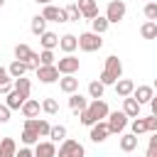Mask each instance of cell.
<instances>
[{"label":"cell","instance_id":"obj_6","mask_svg":"<svg viewBox=\"0 0 157 157\" xmlns=\"http://www.w3.org/2000/svg\"><path fill=\"white\" fill-rule=\"evenodd\" d=\"M125 12H128V7H125L123 0H110L108 7H105V17H108L110 25H118V22L125 17Z\"/></svg>","mask_w":157,"mask_h":157},{"label":"cell","instance_id":"obj_33","mask_svg":"<svg viewBox=\"0 0 157 157\" xmlns=\"http://www.w3.org/2000/svg\"><path fill=\"white\" fill-rule=\"evenodd\" d=\"M130 130L135 132V135H142V132H147V120L145 118H132V123H130Z\"/></svg>","mask_w":157,"mask_h":157},{"label":"cell","instance_id":"obj_29","mask_svg":"<svg viewBox=\"0 0 157 157\" xmlns=\"http://www.w3.org/2000/svg\"><path fill=\"white\" fill-rule=\"evenodd\" d=\"M32 54H34V52H32L29 44H17V47H15V59H20V61H29Z\"/></svg>","mask_w":157,"mask_h":157},{"label":"cell","instance_id":"obj_14","mask_svg":"<svg viewBox=\"0 0 157 157\" xmlns=\"http://www.w3.org/2000/svg\"><path fill=\"white\" fill-rule=\"evenodd\" d=\"M76 5H78L83 20H93V17L98 15V2H96V0H76Z\"/></svg>","mask_w":157,"mask_h":157},{"label":"cell","instance_id":"obj_17","mask_svg":"<svg viewBox=\"0 0 157 157\" xmlns=\"http://www.w3.org/2000/svg\"><path fill=\"white\" fill-rule=\"evenodd\" d=\"M69 108H71L76 115H78L81 110H86V108H88V101H86V96H81L78 91H76V93H69Z\"/></svg>","mask_w":157,"mask_h":157},{"label":"cell","instance_id":"obj_45","mask_svg":"<svg viewBox=\"0 0 157 157\" xmlns=\"http://www.w3.org/2000/svg\"><path fill=\"white\" fill-rule=\"evenodd\" d=\"M152 88H155V93H157V78H155V83H152Z\"/></svg>","mask_w":157,"mask_h":157},{"label":"cell","instance_id":"obj_36","mask_svg":"<svg viewBox=\"0 0 157 157\" xmlns=\"http://www.w3.org/2000/svg\"><path fill=\"white\" fill-rule=\"evenodd\" d=\"M39 59H42V66H52V64H56V59H54V49H42V52H39Z\"/></svg>","mask_w":157,"mask_h":157},{"label":"cell","instance_id":"obj_44","mask_svg":"<svg viewBox=\"0 0 157 157\" xmlns=\"http://www.w3.org/2000/svg\"><path fill=\"white\" fill-rule=\"evenodd\" d=\"M34 2H39V5H49L52 0H34Z\"/></svg>","mask_w":157,"mask_h":157},{"label":"cell","instance_id":"obj_26","mask_svg":"<svg viewBox=\"0 0 157 157\" xmlns=\"http://www.w3.org/2000/svg\"><path fill=\"white\" fill-rule=\"evenodd\" d=\"M108 27H110V22H108V17H105V15H96V17L91 20V29H93V32H98V34L108 32Z\"/></svg>","mask_w":157,"mask_h":157},{"label":"cell","instance_id":"obj_34","mask_svg":"<svg viewBox=\"0 0 157 157\" xmlns=\"http://www.w3.org/2000/svg\"><path fill=\"white\" fill-rule=\"evenodd\" d=\"M64 10H66V17H69V22H78V20H81V17H83V15H81V10H78V5H76V2H71V5H66V7H64Z\"/></svg>","mask_w":157,"mask_h":157},{"label":"cell","instance_id":"obj_16","mask_svg":"<svg viewBox=\"0 0 157 157\" xmlns=\"http://www.w3.org/2000/svg\"><path fill=\"white\" fill-rule=\"evenodd\" d=\"M132 96L137 98V103H140V105H145V103H150V101L155 98V88H152V86H135Z\"/></svg>","mask_w":157,"mask_h":157},{"label":"cell","instance_id":"obj_7","mask_svg":"<svg viewBox=\"0 0 157 157\" xmlns=\"http://www.w3.org/2000/svg\"><path fill=\"white\" fill-rule=\"evenodd\" d=\"M78 66H81V61H78L74 54H66L64 59H59V61H56V69H59V74H61V76H66V74H76V71H78Z\"/></svg>","mask_w":157,"mask_h":157},{"label":"cell","instance_id":"obj_2","mask_svg":"<svg viewBox=\"0 0 157 157\" xmlns=\"http://www.w3.org/2000/svg\"><path fill=\"white\" fill-rule=\"evenodd\" d=\"M118 78H123V61H120L115 54H110V56L105 59L103 71H101V81H103L105 86H115Z\"/></svg>","mask_w":157,"mask_h":157},{"label":"cell","instance_id":"obj_10","mask_svg":"<svg viewBox=\"0 0 157 157\" xmlns=\"http://www.w3.org/2000/svg\"><path fill=\"white\" fill-rule=\"evenodd\" d=\"M59 69H56V64H52V66H39L37 69V78L42 81V83H54V81H59Z\"/></svg>","mask_w":157,"mask_h":157},{"label":"cell","instance_id":"obj_42","mask_svg":"<svg viewBox=\"0 0 157 157\" xmlns=\"http://www.w3.org/2000/svg\"><path fill=\"white\" fill-rule=\"evenodd\" d=\"M15 157H34V150H29V145H25V147H20L17 150V155Z\"/></svg>","mask_w":157,"mask_h":157},{"label":"cell","instance_id":"obj_31","mask_svg":"<svg viewBox=\"0 0 157 157\" xmlns=\"http://www.w3.org/2000/svg\"><path fill=\"white\" fill-rule=\"evenodd\" d=\"M20 140H22V145H37L39 142V132L37 130H29V128H22Z\"/></svg>","mask_w":157,"mask_h":157},{"label":"cell","instance_id":"obj_4","mask_svg":"<svg viewBox=\"0 0 157 157\" xmlns=\"http://www.w3.org/2000/svg\"><path fill=\"white\" fill-rule=\"evenodd\" d=\"M103 47V39H101V34L98 32H81L78 34V49L81 52H98Z\"/></svg>","mask_w":157,"mask_h":157},{"label":"cell","instance_id":"obj_19","mask_svg":"<svg viewBox=\"0 0 157 157\" xmlns=\"http://www.w3.org/2000/svg\"><path fill=\"white\" fill-rule=\"evenodd\" d=\"M140 103H137V98L135 96H128V98H123V113L128 115V118H137L140 115Z\"/></svg>","mask_w":157,"mask_h":157},{"label":"cell","instance_id":"obj_23","mask_svg":"<svg viewBox=\"0 0 157 157\" xmlns=\"http://www.w3.org/2000/svg\"><path fill=\"white\" fill-rule=\"evenodd\" d=\"M39 44H42V49H56L59 47V34L47 29L44 34H39Z\"/></svg>","mask_w":157,"mask_h":157},{"label":"cell","instance_id":"obj_28","mask_svg":"<svg viewBox=\"0 0 157 157\" xmlns=\"http://www.w3.org/2000/svg\"><path fill=\"white\" fill-rule=\"evenodd\" d=\"M103 93H105V83L101 78L88 83V98H103Z\"/></svg>","mask_w":157,"mask_h":157},{"label":"cell","instance_id":"obj_39","mask_svg":"<svg viewBox=\"0 0 157 157\" xmlns=\"http://www.w3.org/2000/svg\"><path fill=\"white\" fill-rule=\"evenodd\" d=\"M15 78L10 76V71L5 69V66H0V86H5V83H12Z\"/></svg>","mask_w":157,"mask_h":157},{"label":"cell","instance_id":"obj_38","mask_svg":"<svg viewBox=\"0 0 157 157\" xmlns=\"http://www.w3.org/2000/svg\"><path fill=\"white\" fill-rule=\"evenodd\" d=\"M10 113H12L10 105H7V103H0V123H7V120H10Z\"/></svg>","mask_w":157,"mask_h":157},{"label":"cell","instance_id":"obj_8","mask_svg":"<svg viewBox=\"0 0 157 157\" xmlns=\"http://www.w3.org/2000/svg\"><path fill=\"white\" fill-rule=\"evenodd\" d=\"M42 15L47 17V22H69V17H66V10L64 7H56V5H44V10H42Z\"/></svg>","mask_w":157,"mask_h":157},{"label":"cell","instance_id":"obj_20","mask_svg":"<svg viewBox=\"0 0 157 157\" xmlns=\"http://www.w3.org/2000/svg\"><path fill=\"white\" fill-rule=\"evenodd\" d=\"M25 101H27V96H22V93L15 91V88H12V91L7 93V98H5V103L10 105V110H20V108L25 105Z\"/></svg>","mask_w":157,"mask_h":157},{"label":"cell","instance_id":"obj_15","mask_svg":"<svg viewBox=\"0 0 157 157\" xmlns=\"http://www.w3.org/2000/svg\"><path fill=\"white\" fill-rule=\"evenodd\" d=\"M113 88H115V93H118L120 98H128V96H132V91H135V81H132V78H118V83H115Z\"/></svg>","mask_w":157,"mask_h":157},{"label":"cell","instance_id":"obj_1","mask_svg":"<svg viewBox=\"0 0 157 157\" xmlns=\"http://www.w3.org/2000/svg\"><path fill=\"white\" fill-rule=\"evenodd\" d=\"M108 113H110L108 103H105L103 98H93V101L88 103V108L78 113V120H81V125L91 128V125H96L98 120H105V118H108Z\"/></svg>","mask_w":157,"mask_h":157},{"label":"cell","instance_id":"obj_35","mask_svg":"<svg viewBox=\"0 0 157 157\" xmlns=\"http://www.w3.org/2000/svg\"><path fill=\"white\" fill-rule=\"evenodd\" d=\"M42 110H44L47 115H56V113H59V103H56L54 98H44V101H42Z\"/></svg>","mask_w":157,"mask_h":157},{"label":"cell","instance_id":"obj_25","mask_svg":"<svg viewBox=\"0 0 157 157\" xmlns=\"http://www.w3.org/2000/svg\"><path fill=\"white\" fill-rule=\"evenodd\" d=\"M29 29H32V34H44L47 32V17L44 15H34L32 17V22H29Z\"/></svg>","mask_w":157,"mask_h":157},{"label":"cell","instance_id":"obj_41","mask_svg":"<svg viewBox=\"0 0 157 157\" xmlns=\"http://www.w3.org/2000/svg\"><path fill=\"white\" fill-rule=\"evenodd\" d=\"M145 120H147V132H157V115H150Z\"/></svg>","mask_w":157,"mask_h":157},{"label":"cell","instance_id":"obj_47","mask_svg":"<svg viewBox=\"0 0 157 157\" xmlns=\"http://www.w3.org/2000/svg\"><path fill=\"white\" fill-rule=\"evenodd\" d=\"M147 2H155V0H147Z\"/></svg>","mask_w":157,"mask_h":157},{"label":"cell","instance_id":"obj_27","mask_svg":"<svg viewBox=\"0 0 157 157\" xmlns=\"http://www.w3.org/2000/svg\"><path fill=\"white\" fill-rule=\"evenodd\" d=\"M140 34H142V39H157V22H152V20L142 22Z\"/></svg>","mask_w":157,"mask_h":157},{"label":"cell","instance_id":"obj_24","mask_svg":"<svg viewBox=\"0 0 157 157\" xmlns=\"http://www.w3.org/2000/svg\"><path fill=\"white\" fill-rule=\"evenodd\" d=\"M7 71H10V76H12V78H20V76H25V74L29 71V64H27V61H20V59H15V61L7 66Z\"/></svg>","mask_w":157,"mask_h":157},{"label":"cell","instance_id":"obj_5","mask_svg":"<svg viewBox=\"0 0 157 157\" xmlns=\"http://www.w3.org/2000/svg\"><path fill=\"white\" fill-rule=\"evenodd\" d=\"M105 123H108L110 135H123L125 128H128V115H125L123 110H110L108 118H105Z\"/></svg>","mask_w":157,"mask_h":157},{"label":"cell","instance_id":"obj_30","mask_svg":"<svg viewBox=\"0 0 157 157\" xmlns=\"http://www.w3.org/2000/svg\"><path fill=\"white\" fill-rule=\"evenodd\" d=\"M15 91H20L22 96H27V98H29V93H32V81H29V78H25V76L15 78Z\"/></svg>","mask_w":157,"mask_h":157},{"label":"cell","instance_id":"obj_43","mask_svg":"<svg viewBox=\"0 0 157 157\" xmlns=\"http://www.w3.org/2000/svg\"><path fill=\"white\" fill-rule=\"evenodd\" d=\"M150 110H152V115H157V93H155V98L150 101Z\"/></svg>","mask_w":157,"mask_h":157},{"label":"cell","instance_id":"obj_9","mask_svg":"<svg viewBox=\"0 0 157 157\" xmlns=\"http://www.w3.org/2000/svg\"><path fill=\"white\" fill-rule=\"evenodd\" d=\"M108 135H110V130H108V123L105 120H98L96 125H91V132H88V137H91V142H105L108 140Z\"/></svg>","mask_w":157,"mask_h":157},{"label":"cell","instance_id":"obj_3","mask_svg":"<svg viewBox=\"0 0 157 157\" xmlns=\"http://www.w3.org/2000/svg\"><path fill=\"white\" fill-rule=\"evenodd\" d=\"M56 157H86V147L78 140L66 137V140H61V145L56 150Z\"/></svg>","mask_w":157,"mask_h":157},{"label":"cell","instance_id":"obj_48","mask_svg":"<svg viewBox=\"0 0 157 157\" xmlns=\"http://www.w3.org/2000/svg\"><path fill=\"white\" fill-rule=\"evenodd\" d=\"M0 140H2V137H0Z\"/></svg>","mask_w":157,"mask_h":157},{"label":"cell","instance_id":"obj_21","mask_svg":"<svg viewBox=\"0 0 157 157\" xmlns=\"http://www.w3.org/2000/svg\"><path fill=\"white\" fill-rule=\"evenodd\" d=\"M137 135L135 132H123L120 135V150L123 152H132V150H137Z\"/></svg>","mask_w":157,"mask_h":157},{"label":"cell","instance_id":"obj_37","mask_svg":"<svg viewBox=\"0 0 157 157\" xmlns=\"http://www.w3.org/2000/svg\"><path fill=\"white\" fill-rule=\"evenodd\" d=\"M142 12H145L147 20L157 22V0H155V2H145V10H142Z\"/></svg>","mask_w":157,"mask_h":157},{"label":"cell","instance_id":"obj_32","mask_svg":"<svg viewBox=\"0 0 157 157\" xmlns=\"http://www.w3.org/2000/svg\"><path fill=\"white\" fill-rule=\"evenodd\" d=\"M49 140H52V142H61V140H66V128H64V125H52V130H49Z\"/></svg>","mask_w":157,"mask_h":157},{"label":"cell","instance_id":"obj_40","mask_svg":"<svg viewBox=\"0 0 157 157\" xmlns=\"http://www.w3.org/2000/svg\"><path fill=\"white\" fill-rule=\"evenodd\" d=\"M27 64H29V69H34V71H37V69H39V66H42V59H39V54H37V52H34V54H32V59H29V61H27Z\"/></svg>","mask_w":157,"mask_h":157},{"label":"cell","instance_id":"obj_46","mask_svg":"<svg viewBox=\"0 0 157 157\" xmlns=\"http://www.w3.org/2000/svg\"><path fill=\"white\" fill-rule=\"evenodd\" d=\"M2 5H5V0H0V7H2Z\"/></svg>","mask_w":157,"mask_h":157},{"label":"cell","instance_id":"obj_22","mask_svg":"<svg viewBox=\"0 0 157 157\" xmlns=\"http://www.w3.org/2000/svg\"><path fill=\"white\" fill-rule=\"evenodd\" d=\"M17 155V142L12 137H2L0 140V157H15Z\"/></svg>","mask_w":157,"mask_h":157},{"label":"cell","instance_id":"obj_18","mask_svg":"<svg viewBox=\"0 0 157 157\" xmlns=\"http://www.w3.org/2000/svg\"><path fill=\"white\" fill-rule=\"evenodd\" d=\"M20 110H22V115H25V118H39L42 103H39L37 98H27V101H25V105H22Z\"/></svg>","mask_w":157,"mask_h":157},{"label":"cell","instance_id":"obj_11","mask_svg":"<svg viewBox=\"0 0 157 157\" xmlns=\"http://www.w3.org/2000/svg\"><path fill=\"white\" fill-rule=\"evenodd\" d=\"M34 157H56V142L52 140H39L34 145Z\"/></svg>","mask_w":157,"mask_h":157},{"label":"cell","instance_id":"obj_13","mask_svg":"<svg viewBox=\"0 0 157 157\" xmlns=\"http://www.w3.org/2000/svg\"><path fill=\"white\" fill-rule=\"evenodd\" d=\"M59 49H61L64 54H74V52L78 49V37H76V34H61V37H59Z\"/></svg>","mask_w":157,"mask_h":157},{"label":"cell","instance_id":"obj_12","mask_svg":"<svg viewBox=\"0 0 157 157\" xmlns=\"http://www.w3.org/2000/svg\"><path fill=\"white\" fill-rule=\"evenodd\" d=\"M59 91L61 93H76L78 91V78H76V74H66V76H61L59 78Z\"/></svg>","mask_w":157,"mask_h":157}]
</instances>
